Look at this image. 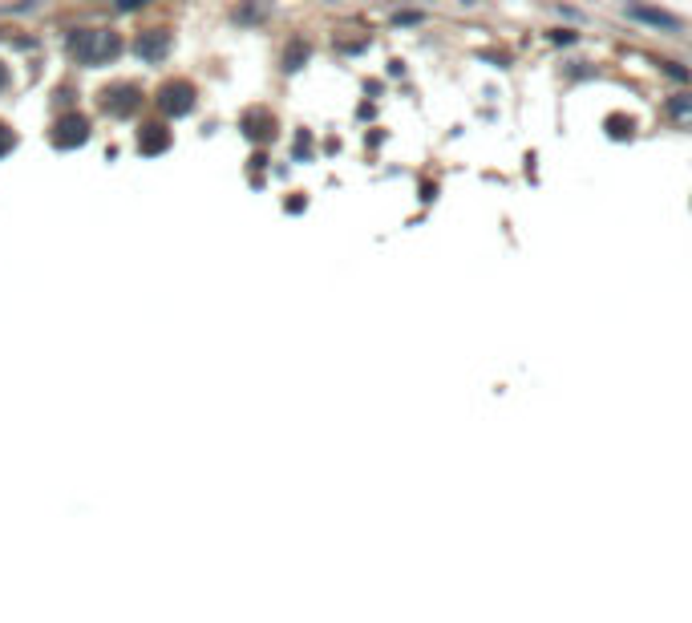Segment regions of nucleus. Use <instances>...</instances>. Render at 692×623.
I'll use <instances>...</instances> for the list:
<instances>
[{
  "label": "nucleus",
  "mask_w": 692,
  "mask_h": 623,
  "mask_svg": "<svg viewBox=\"0 0 692 623\" xmlns=\"http://www.w3.org/2000/svg\"><path fill=\"white\" fill-rule=\"evenodd\" d=\"M628 16H636V21H644V25L652 29H672V33H680V21L668 13H656V9H628Z\"/></svg>",
  "instance_id": "obj_1"
},
{
  "label": "nucleus",
  "mask_w": 692,
  "mask_h": 623,
  "mask_svg": "<svg viewBox=\"0 0 692 623\" xmlns=\"http://www.w3.org/2000/svg\"><path fill=\"white\" fill-rule=\"evenodd\" d=\"M664 73H668V77H676V81H692V73H688V69H680L676 61H664Z\"/></svg>",
  "instance_id": "obj_2"
}]
</instances>
